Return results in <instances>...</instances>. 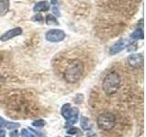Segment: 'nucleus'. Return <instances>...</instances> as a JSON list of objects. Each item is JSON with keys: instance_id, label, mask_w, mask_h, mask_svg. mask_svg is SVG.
<instances>
[{"instance_id": "aec40b11", "label": "nucleus", "mask_w": 146, "mask_h": 137, "mask_svg": "<svg viewBox=\"0 0 146 137\" xmlns=\"http://www.w3.org/2000/svg\"><path fill=\"white\" fill-rule=\"evenodd\" d=\"M50 3L54 7V6H58V0H50Z\"/></svg>"}, {"instance_id": "412c9836", "label": "nucleus", "mask_w": 146, "mask_h": 137, "mask_svg": "<svg viewBox=\"0 0 146 137\" xmlns=\"http://www.w3.org/2000/svg\"><path fill=\"white\" fill-rule=\"evenodd\" d=\"M0 137H6V132L4 130L0 131Z\"/></svg>"}, {"instance_id": "f03ea898", "label": "nucleus", "mask_w": 146, "mask_h": 137, "mask_svg": "<svg viewBox=\"0 0 146 137\" xmlns=\"http://www.w3.org/2000/svg\"><path fill=\"white\" fill-rule=\"evenodd\" d=\"M121 86V77L117 71H111L105 76L102 82V89L107 95L116 93Z\"/></svg>"}, {"instance_id": "4be33fe9", "label": "nucleus", "mask_w": 146, "mask_h": 137, "mask_svg": "<svg viewBox=\"0 0 146 137\" xmlns=\"http://www.w3.org/2000/svg\"><path fill=\"white\" fill-rule=\"evenodd\" d=\"M66 137H70V136H66Z\"/></svg>"}, {"instance_id": "6e6552de", "label": "nucleus", "mask_w": 146, "mask_h": 137, "mask_svg": "<svg viewBox=\"0 0 146 137\" xmlns=\"http://www.w3.org/2000/svg\"><path fill=\"white\" fill-rule=\"evenodd\" d=\"M22 33H23L22 29L19 27H15V29H12L10 30L7 31L6 33H4L1 37H0V40L7 41V40H9L13 38H15V37L21 35Z\"/></svg>"}, {"instance_id": "dca6fc26", "label": "nucleus", "mask_w": 146, "mask_h": 137, "mask_svg": "<svg viewBox=\"0 0 146 137\" xmlns=\"http://www.w3.org/2000/svg\"><path fill=\"white\" fill-rule=\"evenodd\" d=\"M32 20L33 21H38V22H43L44 18L42 17V15L39 13H36V15H35L33 17H32Z\"/></svg>"}, {"instance_id": "423d86ee", "label": "nucleus", "mask_w": 146, "mask_h": 137, "mask_svg": "<svg viewBox=\"0 0 146 137\" xmlns=\"http://www.w3.org/2000/svg\"><path fill=\"white\" fill-rule=\"evenodd\" d=\"M128 63L132 68H138L143 65V57L141 54H132L128 57Z\"/></svg>"}, {"instance_id": "f257e3e1", "label": "nucleus", "mask_w": 146, "mask_h": 137, "mask_svg": "<svg viewBox=\"0 0 146 137\" xmlns=\"http://www.w3.org/2000/svg\"><path fill=\"white\" fill-rule=\"evenodd\" d=\"M84 71V65L80 59H73L68 64L64 71V79L68 83H75L79 80Z\"/></svg>"}, {"instance_id": "ddd939ff", "label": "nucleus", "mask_w": 146, "mask_h": 137, "mask_svg": "<svg viewBox=\"0 0 146 137\" xmlns=\"http://www.w3.org/2000/svg\"><path fill=\"white\" fill-rule=\"evenodd\" d=\"M0 5H2L0 7V12H1L2 8H4V14L7 10H8V5H9V0H0Z\"/></svg>"}, {"instance_id": "a211bd4d", "label": "nucleus", "mask_w": 146, "mask_h": 137, "mask_svg": "<svg viewBox=\"0 0 146 137\" xmlns=\"http://www.w3.org/2000/svg\"><path fill=\"white\" fill-rule=\"evenodd\" d=\"M78 131H79V129H78V128H76V127H74V128H70V129L68 131V134H76V132H78Z\"/></svg>"}, {"instance_id": "4468645a", "label": "nucleus", "mask_w": 146, "mask_h": 137, "mask_svg": "<svg viewBox=\"0 0 146 137\" xmlns=\"http://www.w3.org/2000/svg\"><path fill=\"white\" fill-rule=\"evenodd\" d=\"M32 124H33V126H35V127L41 128V127L45 126L46 122H45V121H44V120H36V121H35L33 123H32Z\"/></svg>"}, {"instance_id": "7ed1b4c3", "label": "nucleus", "mask_w": 146, "mask_h": 137, "mask_svg": "<svg viewBox=\"0 0 146 137\" xmlns=\"http://www.w3.org/2000/svg\"><path fill=\"white\" fill-rule=\"evenodd\" d=\"M97 123H98V126L102 130L110 131L115 126L116 119L112 113L105 112V113H102L100 115H99V117L97 119Z\"/></svg>"}, {"instance_id": "20e7f679", "label": "nucleus", "mask_w": 146, "mask_h": 137, "mask_svg": "<svg viewBox=\"0 0 146 137\" xmlns=\"http://www.w3.org/2000/svg\"><path fill=\"white\" fill-rule=\"evenodd\" d=\"M61 114L68 121V124H75L79 116V109L76 107H70V104H64L61 109Z\"/></svg>"}, {"instance_id": "39448f33", "label": "nucleus", "mask_w": 146, "mask_h": 137, "mask_svg": "<svg viewBox=\"0 0 146 137\" xmlns=\"http://www.w3.org/2000/svg\"><path fill=\"white\" fill-rule=\"evenodd\" d=\"M66 34L61 29H50L46 33V39L49 42H60L65 39Z\"/></svg>"}, {"instance_id": "0eeeda50", "label": "nucleus", "mask_w": 146, "mask_h": 137, "mask_svg": "<svg viewBox=\"0 0 146 137\" xmlns=\"http://www.w3.org/2000/svg\"><path fill=\"white\" fill-rule=\"evenodd\" d=\"M128 45L126 39H121L114 43L111 48H110L109 53L110 55H115L119 52H121L122 49H124Z\"/></svg>"}, {"instance_id": "9d476101", "label": "nucleus", "mask_w": 146, "mask_h": 137, "mask_svg": "<svg viewBox=\"0 0 146 137\" xmlns=\"http://www.w3.org/2000/svg\"><path fill=\"white\" fill-rule=\"evenodd\" d=\"M131 39H143V27H138L134 32L131 34Z\"/></svg>"}, {"instance_id": "2eb2a0df", "label": "nucleus", "mask_w": 146, "mask_h": 137, "mask_svg": "<svg viewBox=\"0 0 146 137\" xmlns=\"http://www.w3.org/2000/svg\"><path fill=\"white\" fill-rule=\"evenodd\" d=\"M21 136L22 137H35L33 134H31L27 129H22L21 130Z\"/></svg>"}, {"instance_id": "9b49d317", "label": "nucleus", "mask_w": 146, "mask_h": 137, "mask_svg": "<svg viewBox=\"0 0 146 137\" xmlns=\"http://www.w3.org/2000/svg\"><path fill=\"white\" fill-rule=\"evenodd\" d=\"M46 23H47L48 26H58L59 25L56 17L52 15V14H49V15L46 17Z\"/></svg>"}, {"instance_id": "1a4fd4ad", "label": "nucleus", "mask_w": 146, "mask_h": 137, "mask_svg": "<svg viewBox=\"0 0 146 137\" xmlns=\"http://www.w3.org/2000/svg\"><path fill=\"white\" fill-rule=\"evenodd\" d=\"M49 9V5L47 1H40L36 3L34 7L33 10L35 13H39V12H43V11H48Z\"/></svg>"}, {"instance_id": "6ab92c4d", "label": "nucleus", "mask_w": 146, "mask_h": 137, "mask_svg": "<svg viewBox=\"0 0 146 137\" xmlns=\"http://www.w3.org/2000/svg\"><path fill=\"white\" fill-rule=\"evenodd\" d=\"M9 136H10V137H18V132H17V131L15 130V131L11 132H10V135H9Z\"/></svg>"}, {"instance_id": "f8f14e48", "label": "nucleus", "mask_w": 146, "mask_h": 137, "mask_svg": "<svg viewBox=\"0 0 146 137\" xmlns=\"http://www.w3.org/2000/svg\"><path fill=\"white\" fill-rule=\"evenodd\" d=\"M80 124L83 130H89L90 129V123H89V119L86 117H81L80 120Z\"/></svg>"}, {"instance_id": "f3484780", "label": "nucleus", "mask_w": 146, "mask_h": 137, "mask_svg": "<svg viewBox=\"0 0 146 137\" xmlns=\"http://www.w3.org/2000/svg\"><path fill=\"white\" fill-rule=\"evenodd\" d=\"M52 11H53V13H54L57 17H59V16H60V13H59V9H58V6H54V7H52Z\"/></svg>"}]
</instances>
